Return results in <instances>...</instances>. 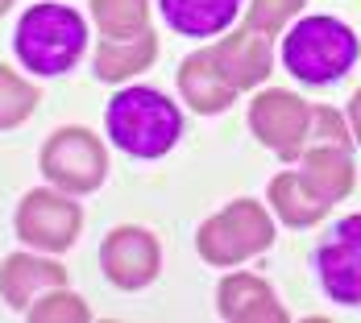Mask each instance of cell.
I'll list each match as a JSON object with an SVG mask.
<instances>
[{
    "instance_id": "obj_1",
    "label": "cell",
    "mask_w": 361,
    "mask_h": 323,
    "mask_svg": "<svg viewBox=\"0 0 361 323\" xmlns=\"http://www.w3.org/2000/svg\"><path fill=\"white\" fill-rule=\"evenodd\" d=\"M104 133H109V141L121 153H129L137 162H158V158H166L179 145L183 112L158 87L129 83L104 108Z\"/></svg>"
},
{
    "instance_id": "obj_2",
    "label": "cell",
    "mask_w": 361,
    "mask_h": 323,
    "mask_svg": "<svg viewBox=\"0 0 361 323\" xmlns=\"http://www.w3.org/2000/svg\"><path fill=\"white\" fill-rule=\"evenodd\" d=\"M83 50H87V17L79 8H71V4L42 0V4H30L17 17L13 54L37 79L67 75L83 58Z\"/></svg>"
},
{
    "instance_id": "obj_3",
    "label": "cell",
    "mask_w": 361,
    "mask_h": 323,
    "mask_svg": "<svg viewBox=\"0 0 361 323\" xmlns=\"http://www.w3.org/2000/svg\"><path fill=\"white\" fill-rule=\"evenodd\" d=\"M279 58H283L287 75H295L299 83L328 87V83L345 79V75L357 67L361 37L341 17L312 13V17H299V21H290L287 30H283Z\"/></svg>"
},
{
    "instance_id": "obj_4",
    "label": "cell",
    "mask_w": 361,
    "mask_h": 323,
    "mask_svg": "<svg viewBox=\"0 0 361 323\" xmlns=\"http://www.w3.org/2000/svg\"><path fill=\"white\" fill-rule=\"evenodd\" d=\"M274 236H279V224L270 208H262L257 199H233L200 224L195 249L212 270H233L257 253H266L274 245Z\"/></svg>"
},
{
    "instance_id": "obj_5",
    "label": "cell",
    "mask_w": 361,
    "mask_h": 323,
    "mask_svg": "<svg viewBox=\"0 0 361 323\" xmlns=\"http://www.w3.org/2000/svg\"><path fill=\"white\" fill-rule=\"evenodd\" d=\"M37 170L46 175L50 186L67 191L75 199L92 195L109 179V145L100 141L92 129H83V125H63V129H54L42 141Z\"/></svg>"
},
{
    "instance_id": "obj_6",
    "label": "cell",
    "mask_w": 361,
    "mask_h": 323,
    "mask_svg": "<svg viewBox=\"0 0 361 323\" xmlns=\"http://www.w3.org/2000/svg\"><path fill=\"white\" fill-rule=\"evenodd\" d=\"M13 232L25 249L63 257L83 232V208L75 203V195L59 186H34L21 195L13 212Z\"/></svg>"
},
{
    "instance_id": "obj_7",
    "label": "cell",
    "mask_w": 361,
    "mask_h": 323,
    "mask_svg": "<svg viewBox=\"0 0 361 323\" xmlns=\"http://www.w3.org/2000/svg\"><path fill=\"white\" fill-rule=\"evenodd\" d=\"M250 133L266 145L274 158L295 162L307 145V129H312V104L299 100L287 87H257L250 100Z\"/></svg>"
},
{
    "instance_id": "obj_8",
    "label": "cell",
    "mask_w": 361,
    "mask_h": 323,
    "mask_svg": "<svg viewBox=\"0 0 361 323\" xmlns=\"http://www.w3.org/2000/svg\"><path fill=\"white\" fill-rule=\"evenodd\" d=\"M316 274L328 303L361 307V212L341 215L316 245Z\"/></svg>"
},
{
    "instance_id": "obj_9",
    "label": "cell",
    "mask_w": 361,
    "mask_h": 323,
    "mask_svg": "<svg viewBox=\"0 0 361 323\" xmlns=\"http://www.w3.org/2000/svg\"><path fill=\"white\" fill-rule=\"evenodd\" d=\"M100 274L116 290H145L162 274V245L142 224H121L100 241Z\"/></svg>"
},
{
    "instance_id": "obj_10",
    "label": "cell",
    "mask_w": 361,
    "mask_h": 323,
    "mask_svg": "<svg viewBox=\"0 0 361 323\" xmlns=\"http://www.w3.org/2000/svg\"><path fill=\"white\" fill-rule=\"evenodd\" d=\"M212 54H216L224 79L237 91H257L274 71V37L262 34L250 21H241L237 30L220 34V42H212Z\"/></svg>"
},
{
    "instance_id": "obj_11",
    "label": "cell",
    "mask_w": 361,
    "mask_h": 323,
    "mask_svg": "<svg viewBox=\"0 0 361 323\" xmlns=\"http://www.w3.org/2000/svg\"><path fill=\"white\" fill-rule=\"evenodd\" d=\"M67 286V270L54 253H37V249H21V253H8L0 261V298L25 315L46 290H59Z\"/></svg>"
},
{
    "instance_id": "obj_12",
    "label": "cell",
    "mask_w": 361,
    "mask_h": 323,
    "mask_svg": "<svg viewBox=\"0 0 361 323\" xmlns=\"http://www.w3.org/2000/svg\"><path fill=\"white\" fill-rule=\"evenodd\" d=\"M216 315L228 323H290L287 307L257 274H224L216 282Z\"/></svg>"
},
{
    "instance_id": "obj_13",
    "label": "cell",
    "mask_w": 361,
    "mask_h": 323,
    "mask_svg": "<svg viewBox=\"0 0 361 323\" xmlns=\"http://www.w3.org/2000/svg\"><path fill=\"white\" fill-rule=\"evenodd\" d=\"M179 96L183 104L191 108V112H200V116H220L224 108H233V100L241 96L224 71H220L216 54H212V46H200L195 54H187L179 63Z\"/></svg>"
},
{
    "instance_id": "obj_14",
    "label": "cell",
    "mask_w": 361,
    "mask_h": 323,
    "mask_svg": "<svg viewBox=\"0 0 361 323\" xmlns=\"http://www.w3.org/2000/svg\"><path fill=\"white\" fill-rule=\"evenodd\" d=\"M299 179L307 182V191L316 199H324L328 208H336L341 199L353 195L357 186V166H353V149H336V145H307L295 158Z\"/></svg>"
},
{
    "instance_id": "obj_15",
    "label": "cell",
    "mask_w": 361,
    "mask_h": 323,
    "mask_svg": "<svg viewBox=\"0 0 361 323\" xmlns=\"http://www.w3.org/2000/svg\"><path fill=\"white\" fill-rule=\"evenodd\" d=\"M158 13L166 21V30L191 42H208L233 30V21L241 17V0H158Z\"/></svg>"
},
{
    "instance_id": "obj_16",
    "label": "cell",
    "mask_w": 361,
    "mask_h": 323,
    "mask_svg": "<svg viewBox=\"0 0 361 323\" xmlns=\"http://www.w3.org/2000/svg\"><path fill=\"white\" fill-rule=\"evenodd\" d=\"M158 58V30L149 25L142 34L129 37H100L96 42V58H92V71L104 83H129L133 75H142L154 67Z\"/></svg>"
},
{
    "instance_id": "obj_17",
    "label": "cell",
    "mask_w": 361,
    "mask_h": 323,
    "mask_svg": "<svg viewBox=\"0 0 361 323\" xmlns=\"http://www.w3.org/2000/svg\"><path fill=\"white\" fill-rule=\"evenodd\" d=\"M266 208L274 212L279 224H287L295 232L316 228L328 215V203L307 191V182L299 179V170H283V175L270 179V186H266Z\"/></svg>"
},
{
    "instance_id": "obj_18",
    "label": "cell",
    "mask_w": 361,
    "mask_h": 323,
    "mask_svg": "<svg viewBox=\"0 0 361 323\" xmlns=\"http://www.w3.org/2000/svg\"><path fill=\"white\" fill-rule=\"evenodd\" d=\"M100 37H129L149 30V0H87Z\"/></svg>"
},
{
    "instance_id": "obj_19",
    "label": "cell",
    "mask_w": 361,
    "mask_h": 323,
    "mask_svg": "<svg viewBox=\"0 0 361 323\" xmlns=\"http://www.w3.org/2000/svg\"><path fill=\"white\" fill-rule=\"evenodd\" d=\"M37 100H42L37 83H30L25 75H17L13 67L0 63V133L21 129V125L34 116Z\"/></svg>"
},
{
    "instance_id": "obj_20",
    "label": "cell",
    "mask_w": 361,
    "mask_h": 323,
    "mask_svg": "<svg viewBox=\"0 0 361 323\" xmlns=\"http://www.w3.org/2000/svg\"><path fill=\"white\" fill-rule=\"evenodd\" d=\"M25 319L30 323H87L92 319V307L79 294H71L67 286H59V290H46L25 311Z\"/></svg>"
},
{
    "instance_id": "obj_21",
    "label": "cell",
    "mask_w": 361,
    "mask_h": 323,
    "mask_svg": "<svg viewBox=\"0 0 361 323\" xmlns=\"http://www.w3.org/2000/svg\"><path fill=\"white\" fill-rule=\"evenodd\" d=\"M307 145H336V149H353V129L345 120V112L324 104H312V129H307ZM303 145V149H307Z\"/></svg>"
},
{
    "instance_id": "obj_22",
    "label": "cell",
    "mask_w": 361,
    "mask_h": 323,
    "mask_svg": "<svg viewBox=\"0 0 361 323\" xmlns=\"http://www.w3.org/2000/svg\"><path fill=\"white\" fill-rule=\"evenodd\" d=\"M303 8H307V0H250L245 21L257 25L262 34L279 37L290 21H299V13H303Z\"/></svg>"
},
{
    "instance_id": "obj_23",
    "label": "cell",
    "mask_w": 361,
    "mask_h": 323,
    "mask_svg": "<svg viewBox=\"0 0 361 323\" xmlns=\"http://www.w3.org/2000/svg\"><path fill=\"white\" fill-rule=\"evenodd\" d=\"M345 120H349V129H353V141L361 145V87L349 96V108H345Z\"/></svg>"
},
{
    "instance_id": "obj_24",
    "label": "cell",
    "mask_w": 361,
    "mask_h": 323,
    "mask_svg": "<svg viewBox=\"0 0 361 323\" xmlns=\"http://www.w3.org/2000/svg\"><path fill=\"white\" fill-rule=\"evenodd\" d=\"M13 4H17V0H0V17H4V13H8Z\"/></svg>"
}]
</instances>
